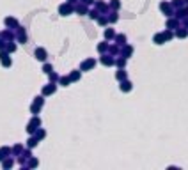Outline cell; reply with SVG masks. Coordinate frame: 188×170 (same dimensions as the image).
<instances>
[{
	"instance_id": "cell-11",
	"label": "cell",
	"mask_w": 188,
	"mask_h": 170,
	"mask_svg": "<svg viewBox=\"0 0 188 170\" xmlns=\"http://www.w3.org/2000/svg\"><path fill=\"white\" fill-rule=\"evenodd\" d=\"M153 41H154V44H163V42H165V35H163V32H161V34H154Z\"/></svg>"
},
{
	"instance_id": "cell-27",
	"label": "cell",
	"mask_w": 188,
	"mask_h": 170,
	"mask_svg": "<svg viewBox=\"0 0 188 170\" xmlns=\"http://www.w3.org/2000/svg\"><path fill=\"white\" fill-rule=\"evenodd\" d=\"M98 23H100V25H107V23H108V16H100V18H98Z\"/></svg>"
},
{
	"instance_id": "cell-3",
	"label": "cell",
	"mask_w": 188,
	"mask_h": 170,
	"mask_svg": "<svg viewBox=\"0 0 188 170\" xmlns=\"http://www.w3.org/2000/svg\"><path fill=\"white\" fill-rule=\"evenodd\" d=\"M94 66H96V60H94V59H87V60L82 62L80 69H82V71H89V69H92Z\"/></svg>"
},
{
	"instance_id": "cell-31",
	"label": "cell",
	"mask_w": 188,
	"mask_h": 170,
	"mask_svg": "<svg viewBox=\"0 0 188 170\" xmlns=\"http://www.w3.org/2000/svg\"><path fill=\"white\" fill-rule=\"evenodd\" d=\"M36 144H37V142H36V138H32V140L29 142V145H32V147H34V145H36Z\"/></svg>"
},
{
	"instance_id": "cell-29",
	"label": "cell",
	"mask_w": 188,
	"mask_h": 170,
	"mask_svg": "<svg viewBox=\"0 0 188 170\" xmlns=\"http://www.w3.org/2000/svg\"><path fill=\"white\" fill-rule=\"evenodd\" d=\"M16 21L13 20V18H7V20H6V25H14Z\"/></svg>"
},
{
	"instance_id": "cell-34",
	"label": "cell",
	"mask_w": 188,
	"mask_h": 170,
	"mask_svg": "<svg viewBox=\"0 0 188 170\" xmlns=\"http://www.w3.org/2000/svg\"><path fill=\"white\" fill-rule=\"evenodd\" d=\"M67 2H69V4H73V2H76V0H67Z\"/></svg>"
},
{
	"instance_id": "cell-1",
	"label": "cell",
	"mask_w": 188,
	"mask_h": 170,
	"mask_svg": "<svg viewBox=\"0 0 188 170\" xmlns=\"http://www.w3.org/2000/svg\"><path fill=\"white\" fill-rule=\"evenodd\" d=\"M160 9H161V13L165 14V16H169V18L176 14V11H174L172 4H169V2H161V4H160Z\"/></svg>"
},
{
	"instance_id": "cell-16",
	"label": "cell",
	"mask_w": 188,
	"mask_h": 170,
	"mask_svg": "<svg viewBox=\"0 0 188 170\" xmlns=\"http://www.w3.org/2000/svg\"><path fill=\"white\" fill-rule=\"evenodd\" d=\"M108 50H110L108 42H100V44H98V51H100V53H105V51H108Z\"/></svg>"
},
{
	"instance_id": "cell-22",
	"label": "cell",
	"mask_w": 188,
	"mask_h": 170,
	"mask_svg": "<svg viewBox=\"0 0 188 170\" xmlns=\"http://www.w3.org/2000/svg\"><path fill=\"white\" fill-rule=\"evenodd\" d=\"M112 55H119L121 53V50H119V44H114V46H110V50H108Z\"/></svg>"
},
{
	"instance_id": "cell-9",
	"label": "cell",
	"mask_w": 188,
	"mask_h": 170,
	"mask_svg": "<svg viewBox=\"0 0 188 170\" xmlns=\"http://www.w3.org/2000/svg\"><path fill=\"white\" fill-rule=\"evenodd\" d=\"M176 35H178L179 39H185V37L188 35V28L186 27H179L178 28V32H176Z\"/></svg>"
},
{
	"instance_id": "cell-26",
	"label": "cell",
	"mask_w": 188,
	"mask_h": 170,
	"mask_svg": "<svg viewBox=\"0 0 188 170\" xmlns=\"http://www.w3.org/2000/svg\"><path fill=\"white\" fill-rule=\"evenodd\" d=\"M110 7H112L114 11H117V9L121 7V2H119V0H112V2H110Z\"/></svg>"
},
{
	"instance_id": "cell-20",
	"label": "cell",
	"mask_w": 188,
	"mask_h": 170,
	"mask_svg": "<svg viewBox=\"0 0 188 170\" xmlns=\"http://www.w3.org/2000/svg\"><path fill=\"white\" fill-rule=\"evenodd\" d=\"M53 92H55V85H53V83L43 89V94H53Z\"/></svg>"
},
{
	"instance_id": "cell-10",
	"label": "cell",
	"mask_w": 188,
	"mask_h": 170,
	"mask_svg": "<svg viewBox=\"0 0 188 170\" xmlns=\"http://www.w3.org/2000/svg\"><path fill=\"white\" fill-rule=\"evenodd\" d=\"M36 59H39V60H46V50L44 48H37L36 50Z\"/></svg>"
},
{
	"instance_id": "cell-4",
	"label": "cell",
	"mask_w": 188,
	"mask_h": 170,
	"mask_svg": "<svg viewBox=\"0 0 188 170\" xmlns=\"http://www.w3.org/2000/svg\"><path fill=\"white\" fill-rule=\"evenodd\" d=\"M181 27V23H179V18H172V16H170V18H169V20H167V28H179Z\"/></svg>"
},
{
	"instance_id": "cell-13",
	"label": "cell",
	"mask_w": 188,
	"mask_h": 170,
	"mask_svg": "<svg viewBox=\"0 0 188 170\" xmlns=\"http://www.w3.org/2000/svg\"><path fill=\"white\" fill-rule=\"evenodd\" d=\"M116 32H114V30H112V28H107V30H105V39H107V41H110V39H116Z\"/></svg>"
},
{
	"instance_id": "cell-14",
	"label": "cell",
	"mask_w": 188,
	"mask_h": 170,
	"mask_svg": "<svg viewBox=\"0 0 188 170\" xmlns=\"http://www.w3.org/2000/svg\"><path fill=\"white\" fill-rule=\"evenodd\" d=\"M126 76H128V75H126V71H124L123 67H121V69H119V71L116 73V78L119 80V82H123V80H126Z\"/></svg>"
},
{
	"instance_id": "cell-12",
	"label": "cell",
	"mask_w": 188,
	"mask_h": 170,
	"mask_svg": "<svg viewBox=\"0 0 188 170\" xmlns=\"http://www.w3.org/2000/svg\"><path fill=\"white\" fill-rule=\"evenodd\" d=\"M96 9H98L100 13H107V11H108V6H107L105 2H96Z\"/></svg>"
},
{
	"instance_id": "cell-15",
	"label": "cell",
	"mask_w": 188,
	"mask_h": 170,
	"mask_svg": "<svg viewBox=\"0 0 188 170\" xmlns=\"http://www.w3.org/2000/svg\"><path fill=\"white\" fill-rule=\"evenodd\" d=\"M116 42L119 44V46H124V44H126V35H124V34L116 35Z\"/></svg>"
},
{
	"instance_id": "cell-5",
	"label": "cell",
	"mask_w": 188,
	"mask_h": 170,
	"mask_svg": "<svg viewBox=\"0 0 188 170\" xmlns=\"http://www.w3.org/2000/svg\"><path fill=\"white\" fill-rule=\"evenodd\" d=\"M101 64H103V66H114V64H116V59H114V55H112V53H108V55H103L101 57Z\"/></svg>"
},
{
	"instance_id": "cell-2",
	"label": "cell",
	"mask_w": 188,
	"mask_h": 170,
	"mask_svg": "<svg viewBox=\"0 0 188 170\" xmlns=\"http://www.w3.org/2000/svg\"><path fill=\"white\" fill-rule=\"evenodd\" d=\"M73 11H75V7H73L69 2H67V4H62V6L59 7V13L62 14V16H69Z\"/></svg>"
},
{
	"instance_id": "cell-23",
	"label": "cell",
	"mask_w": 188,
	"mask_h": 170,
	"mask_svg": "<svg viewBox=\"0 0 188 170\" xmlns=\"http://www.w3.org/2000/svg\"><path fill=\"white\" fill-rule=\"evenodd\" d=\"M116 66L117 67H124V66H126V57H123V59H116Z\"/></svg>"
},
{
	"instance_id": "cell-17",
	"label": "cell",
	"mask_w": 188,
	"mask_h": 170,
	"mask_svg": "<svg viewBox=\"0 0 188 170\" xmlns=\"http://www.w3.org/2000/svg\"><path fill=\"white\" fill-rule=\"evenodd\" d=\"M170 4H172L174 9H181V7H185V4H186V2H185V0H172Z\"/></svg>"
},
{
	"instance_id": "cell-24",
	"label": "cell",
	"mask_w": 188,
	"mask_h": 170,
	"mask_svg": "<svg viewBox=\"0 0 188 170\" xmlns=\"http://www.w3.org/2000/svg\"><path fill=\"white\" fill-rule=\"evenodd\" d=\"M69 78H71V82H78L80 80V71H73L71 75H69Z\"/></svg>"
},
{
	"instance_id": "cell-21",
	"label": "cell",
	"mask_w": 188,
	"mask_h": 170,
	"mask_svg": "<svg viewBox=\"0 0 188 170\" xmlns=\"http://www.w3.org/2000/svg\"><path fill=\"white\" fill-rule=\"evenodd\" d=\"M89 16H91L92 20H98L101 14H100V11H98V9H92V11H89Z\"/></svg>"
},
{
	"instance_id": "cell-35",
	"label": "cell",
	"mask_w": 188,
	"mask_h": 170,
	"mask_svg": "<svg viewBox=\"0 0 188 170\" xmlns=\"http://www.w3.org/2000/svg\"><path fill=\"white\" fill-rule=\"evenodd\" d=\"M185 2H186V4H188V0H185Z\"/></svg>"
},
{
	"instance_id": "cell-28",
	"label": "cell",
	"mask_w": 188,
	"mask_h": 170,
	"mask_svg": "<svg viewBox=\"0 0 188 170\" xmlns=\"http://www.w3.org/2000/svg\"><path fill=\"white\" fill-rule=\"evenodd\" d=\"M43 69H44V73H48V75H50V73H51V66H50V64H46Z\"/></svg>"
},
{
	"instance_id": "cell-19",
	"label": "cell",
	"mask_w": 188,
	"mask_h": 170,
	"mask_svg": "<svg viewBox=\"0 0 188 170\" xmlns=\"http://www.w3.org/2000/svg\"><path fill=\"white\" fill-rule=\"evenodd\" d=\"M163 35H165V41H170L174 37V32H172V28H167L165 32H163Z\"/></svg>"
},
{
	"instance_id": "cell-33",
	"label": "cell",
	"mask_w": 188,
	"mask_h": 170,
	"mask_svg": "<svg viewBox=\"0 0 188 170\" xmlns=\"http://www.w3.org/2000/svg\"><path fill=\"white\" fill-rule=\"evenodd\" d=\"M183 25H185V27L188 28V16H186V18H185V20H183Z\"/></svg>"
},
{
	"instance_id": "cell-7",
	"label": "cell",
	"mask_w": 188,
	"mask_h": 170,
	"mask_svg": "<svg viewBox=\"0 0 188 170\" xmlns=\"http://www.w3.org/2000/svg\"><path fill=\"white\" fill-rule=\"evenodd\" d=\"M131 89H133V83H131V82H128V80H123V82H121V91L123 92H130Z\"/></svg>"
},
{
	"instance_id": "cell-18",
	"label": "cell",
	"mask_w": 188,
	"mask_h": 170,
	"mask_svg": "<svg viewBox=\"0 0 188 170\" xmlns=\"http://www.w3.org/2000/svg\"><path fill=\"white\" fill-rule=\"evenodd\" d=\"M59 82H60L62 87H67V85L71 83V78H69V76H62V78H59Z\"/></svg>"
},
{
	"instance_id": "cell-30",
	"label": "cell",
	"mask_w": 188,
	"mask_h": 170,
	"mask_svg": "<svg viewBox=\"0 0 188 170\" xmlns=\"http://www.w3.org/2000/svg\"><path fill=\"white\" fill-rule=\"evenodd\" d=\"M50 80H59V76L55 75V73H50Z\"/></svg>"
},
{
	"instance_id": "cell-25",
	"label": "cell",
	"mask_w": 188,
	"mask_h": 170,
	"mask_svg": "<svg viewBox=\"0 0 188 170\" xmlns=\"http://www.w3.org/2000/svg\"><path fill=\"white\" fill-rule=\"evenodd\" d=\"M117 20H119V16H117L116 11H114V13H110V16H108V21H110V23H116Z\"/></svg>"
},
{
	"instance_id": "cell-8",
	"label": "cell",
	"mask_w": 188,
	"mask_h": 170,
	"mask_svg": "<svg viewBox=\"0 0 188 170\" xmlns=\"http://www.w3.org/2000/svg\"><path fill=\"white\" fill-rule=\"evenodd\" d=\"M75 11H76L78 14H87V13H89V9H87V4H84V2L75 7Z\"/></svg>"
},
{
	"instance_id": "cell-32",
	"label": "cell",
	"mask_w": 188,
	"mask_h": 170,
	"mask_svg": "<svg viewBox=\"0 0 188 170\" xmlns=\"http://www.w3.org/2000/svg\"><path fill=\"white\" fill-rule=\"evenodd\" d=\"M82 2H84V4H87V6H91V4H92L94 0H82Z\"/></svg>"
},
{
	"instance_id": "cell-6",
	"label": "cell",
	"mask_w": 188,
	"mask_h": 170,
	"mask_svg": "<svg viewBox=\"0 0 188 170\" xmlns=\"http://www.w3.org/2000/svg\"><path fill=\"white\" fill-rule=\"evenodd\" d=\"M131 55H133V46H130V44H124L123 50H121V57H126V59H130Z\"/></svg>"
}]
</instances>
